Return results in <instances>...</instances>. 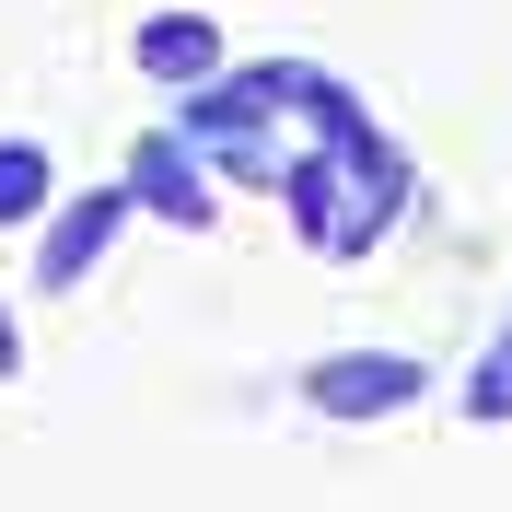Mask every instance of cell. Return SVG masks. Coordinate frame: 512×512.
Instances as JSON below:
<instances>
[{
	"instance_id": "6da1fadb",
	"label": "cell",
	"mask_w": 512,
	"mask_h": 512,
	"mask_svg": "<svg viewBox=\"0 0 512 512\" xmlns=\"http://www.w3.org/2000/svg\"><path fill=\"white\" fill-rule=\"evenodd\" d=\"M419 396H431V361H408V350H326L303 373V408L315 419H396Z\"/></svg>"
},
{
	"instance_id": "7a4b0ae2",
	"label": "cell",
	"mask_w": 512,
	"mask_h": 512,
	"mask_svg": "<svg viewBox=\"0 0 512 512\" xmlns=\"http://www.w3.org/2000/svg\"><path fill=\"white\" fill-rule=\"evenodd\" d=\"M117 222H128V187H82V198H70V210H59V222L35 233V280H47V291L94 280V256L117 245Z\"/></svg>"
},
{
	"instance_id": "3957f363",
	"label": "cell",
	"mask_w": 512,
	"mask_h": 512,
	"mask_svg": "<svg viewBox=\"0 0 512 512\" xmlns=\"http://www.w3.org/2000/svg\"><path fill=\"white\" fill-rule=\"evenodd\" d=\"M128 59L152 70V82H222V35H210V12H152V24L128 35Z\"/></svg>"
},
{
	"instance_id": "277c9868",
	"label": "cell",
	"mask_w": 512,
	"mask_h": 512,
	"mask_svg": "<svg viewBox=\"0 0 512 512\" xmlns=\"http://www.w3.org/2000/svg\"><path fill=\"white\" fill-rule=\"evenodd\" d=\"M128 198H140V210H163V222H210V187H198V152L187 140H140V152H128Z\"/></svg>"
},
{
	"instance_id": "5b68a950",
	"label": "cell",
	"mask_w": 512,
	"mask_h": 512,
	"mask_svg": "<svg viewBox=\"0 0 512 512\" xmlns=\"http://www.w3.org/2000/svg\"><path fill=\"white\" fill-rule=\"evenodd\" d=\"M47 187H59V175H47V152H35V140H0V222H35V210H47Z\"/></svg>"
},
{
	"instance_id": "8992f818",
	"label": "cell",
	"mask_w": 512,
	"mask_h": 512,
	"mask_svg": "<svg viewBox=\"0 0 512 512\" xmlns=\"http://www.w3.org/2000/svg\"><path fill=\"white\" fill-rule=\"evenodd\" d=\"M454 396H466V419H512V315H501V338L478 350V373L454 384Z\"/></svg>"
},
{
	"instance_id": "52a82bcc",
	"label": "cell",
	"mask_w": 512,
	"mask_h": 512,
	"mask_svg": "<svg viewBox=\"0 0 512 512\" xmlns=\"http://www.w3.org/2000/svg\"><path fill=\"white\" fill-rule=\"evenodd\" d=\"M12 373H24V338H12V315H0V384H12Z\"/></svg>"
}]
</instances>
